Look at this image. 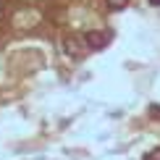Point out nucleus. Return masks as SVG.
<instances>
[{
  "mask_svg": "<svg viewBox=\"0 0 160 160\" xmlns=\"http://www.w3.org/2000/svg\"><path fill=\"white\" fill-rule=\"evenodd\" d=\"M126 5H129V0H108V8L113 11H123Z\"/></svg>",
  "mask_w": 160,
  "mask_h": 160,
  "instance_id": "obj_3",
  "label": "nucleus"
},
{
  "mask_svg": "<svg viewBox=\"0 0 160 160\" xmlns=\"http://www.w3.org/2000/svg\"><path fill=\"white\" fill-rule=\"evenodd\" d=\"M63 48H66V52H68L71 58H84L87 52H89L84 34H68V37L63 39Z\"/></svg>",
  "mask_w": 160,
  "mask_h": 160,
  "instance_id": "obj_1",
  "label": "nucleus"
},
{
  "mask_svg": "<svg viewBox=\"0 0 160 160\" xmlns=\"http://www.w3.org/2000/svg\"><path fill=\"white\" fill-rule=\"evenodd\" d=\"M150 3H152V5H160V0H150Z\"/></svg>",
  "mask_w": 160,
  "mask_h": 160,
  "instance_id": "obj_5",
  "label": "nucleus"
},
{
  "mask_svg": "<svg viewBox=\"0 0 160 160\" xmlns=\"http://www.w3.org/2000/svg\"><path fill=\"white\" fill-rule=\"evenodd\" d=\"M84 39H87V48H89V50H102V48H108V45H110L113 32H110V29L87 32V34H84Z\"/></svg>",
  "mask_w": 160,
  "mask_h": 160,
  "instance_id": "obj_2",
  "label": "nucleus"
},
{
  "mask_svg": "<svg viewBox=\"0 0 160 160\" xmlns=\"http://www.w3.org/2000/svg\"><path fill=\"white\" fill-rule=\"evenodd\" d=\"M142 160H160V147H155V150H150L147 155H144Z\"/></svg>",
  "mask_w": 160,
  "mask_h": 160,
  "instance_id": "obj_4",
  "label": "nucleus"
}]
</instances>
